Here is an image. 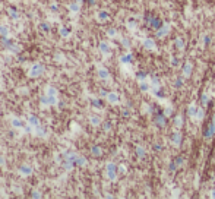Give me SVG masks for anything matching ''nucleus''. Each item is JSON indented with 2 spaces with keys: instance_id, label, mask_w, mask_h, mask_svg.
<instances>
[{
  "instance_id": "nucleus-31",
  "label": "nucleus",
  "mask_w": 215,
  "mask_h": 199,
  "mask_svg": "<svg viewBox=\"0 0 215 199\" xmlns=\"http://www.w3.org/2000/svg\"><path fill=\"white\" fill-rule=\"evenodd\" d=\"M31 196H32V198H41V193H38V190H32Z\"/></svg>"
},
{
  "instance_id": "nucleus-1",
  "label": "nucleus",
  "mask_w": 215,
  "mask_h": 199,
  "mask_svg": "<svg viewBox=\"0 0 215 199\" xmlns=\"http://www.w3.org/2000/svg\"><path fill=\"white\" fill-rule=\"evenodd\" d=\"M44 72H45V66H44L41 62H38V63H34V65L29 68L28 76H29V78H40V76L44 75Z\"/></svg>"
},
{
  "instance_id": "nucleus-4",
  "label": "nucleus",
  "mask_w": 215,
  "mask_h": 199,
  "mask_svg": "<svg viewBox=\"0 0 215 199\" xmlns=\"http://www.w3.org/2000/svg\"><path fill=\"white\" fill-rule=\"evenodd\" d=\"M105 171H107V177H108L110 180H116V176H117V165H116L114 162H107Z\"/></svg>"
},
{
  "instance_id": "nucleus-24",
  "label": "nucleus",
  "mask_w": 215,
  "mask_h": 199,
  "mask_svg": "<svg viewBox=\"0 0 215 199\" xmlns=\"http://www.w3.org/2000/svg\"><path fill=\"white\" fill-rule=\"evenodd\" d=\"M180 141H181L180 135H178V133H174V135H173V142H174L176 145H180Z\"/></svg>"
},
{
  "instance_id": "nucleus-12",
  "label": "nucleus",
  "mask_w": 215,
  "mask_h": 199,
  "mask_svg": "<svg viewBox=\"0 0 215 199\" xmlns=\"http://www.w3.org/2000/svg\"><path fill=\"white\" fill-rule=\"evenodd\" d=\"M70 34H72L70 28H67V27H60V28H59V35H60L62 38H67Z\"/></svg>"
},
{
  "instance_id": "nucleus-8",
  "label": "nucleus",
  "mask_w": 215,
  "mask_h": 199,
  "mask_svg": "<svg viewBox=\"0 0 215 199\" xmlns=\"http://www.w3.org/2000/svg\"><path fill=\"white\" fill-rule=\"evenodd\" d=\"M7 13H9L10 19H13V21H18V19H19V12H18V9H16L15 6H10V7L7 9Z\"/></svg>"
},
{
  "instance_id": "nucleus-21",
  "label": "nucleus",
  "mask_w": 215,
  "mask_h": 199,
  "mask_svg": "<svg viewBox=\"0 0 215 199\" xmlns=\"http://www.w3.org/2000/svg\"><path fill=\"white\" fill-rule=\"evenodd\" d=\"M89 121H91L92 126H98V124H101V119H100L98 116H89Z\"/></svg>"
},
{
  "instance_id": "nucleus-20",
  "label": "nucleus",
  "mask_w": 215,
  "mask_h": 199,
  "mask_svg": "<svg viewBox=\"0 0 215 199\" xmlns=\"http://www.w3.org/2000/svg\"><path fill=\"white\" fill-rule=\"evenodd\" d=\"M38 28H40V31L44 32V34L50 32V24H48V22H41V24L38 25Z\"/></svg>"
},
{
  "instance_id": "nucleus-41",
  "label": "nucleus",
  "mask_w": 215,
  "mask_h": 199,
  "mask_svg": "<svg viewBox=\"0 0 215 199\" xmlns=\"http://www.w3.org/2000/svg\"><path fill=\"white\" fill-rule=\"evenodd\" d=\"M72 1H78V3H82V0H72Z\"/></svg>"
},
{
  "instance_id": "nucleus-2",
  "label": "nucleus",
  "mask_w": 215,
  "mask_h": 199,
  "mask_svg": "<svg viewBox=\"0 0 215 199\" xmlns=\"http://www.w3.org/2000/svg\"><path fill=\"white\" fill-rule=\"evenodd\" d=\"M1 45L12 53H21V45L16 44L13 40H10L9 37H1Z\"/></svg>"
},
{
  "instance_id": "nucleus-27",
  "label": "nucleus",
  "mask_w": 215,
  "mask_h": 199,
  "mask_svg": "<svg viewBox=\"0 0 215 199\" xmlns=\"http://www.w3.org/2000/svg\"><path fill=\"white\" fill-rule=\"evenodd\" d=\"M107 34H108V37H116V34H117V31H116L114 28H110V29L107 31Z\"/></svg>"
},
{
  "instance_id": "nucleus-10",
  "label": "nucleus",
  "mask_w": 215,
  "mask_h": 199,
  "mask_svg": "<svg viewBox=\"0 0 215 199\" xmlns=\"http://www.w3.org/2000/svg\"><path fill=\"white\" fill-rule=\"evenodd\" d=\"M34 132H35V135H37L38 138H45V136H47V129L43 127L41 124H38V126L34 129Z\"/></svg>"
},
{
  "instance_id": "nucleus-35",
  "label": "nucleus",
  "mask_w": 215,
  "mask_h": 199,
  "mask_svg": "<svg viewBox=\"0 0 215 199\" xmlns=\"http://www.w3.org/2000/svg\"><path fill=\"white\" fill-rule=\"evenodd\" d=\"M176 126H181V117H176Z\"/></svg>"
},
{
  "instance_id": "nucleus-22",
  "label": "nucleus",
  "mask_w": 215,
  "mask_h": 199,
  "mask_svg": "<svg viewBox=\"0 0 215 199\" xmlns=\"http://www.w3.org/2000/svg\"><path fill=\"white\" fill-rule=\"evenodd\" d=\"M91 104H92L94 107H97V108H101V107H102V103H101V100H98V98H91Z\"/></svg>"
},
{
  "instance_id": "nucleus-6",
  "label": "nucleus",
  "mask_w": 215,
  "mask_h": 199,
  "mask_svg": "<svg viewBox=\"0 0 215 199\" xmlns=\"http://www.w3.org/2000/svg\"><path fill=\"white\" fill-rule=\"evenodd\" d=\"M10 124H12V127L13 129H24L25 127V121L22 119H18V117H13V119L10 120Z\"/></svg>"
},
{
  "instance_id": "nucleus-13",
  "label": "nucleus",
  "mask_w": 215,
  "mask_h": 199,
  "mask_svg": "<svg viewBox=\"0 0 215 199\" xmlns=\"http://www.w3.org/2000/svg\"><path fill=\"white\" fill-rule=\"evenodd\" d=\"M67 9H69V12H72V13H78V12L81 10V3H78V1H72V3L67 6Z\"/></svg>"
},
{
  "instance_id": "nucleus-40",
  "label": "nucleus",
  "mask_w": 215,
  "mask_h": 199,
  "mask_svg": "<svg viewBox=\"0 0 215 199\" xmlns=\"http://www.w3.org/2000/svg\"><path fill=\"white\" fill-rule=\"evenodd\" d=\"M123 45H125V47H129V41L123 40Z\"/></svg>"
},
{
  "instance_id": "nucleus-16",
  "label": "nucleus",
  "mask_w": 215,
  "mask_h": 199,
  "mask_svg": "<svg viewBox=\"0 0 215 199\" xmlns=\"http://www.w3.org/2000/svg\"><path fill=\"white\" fill-rule=\"evenodd\" d=\"M100 50H101L102 54H110V45L105 41H101L100 42Z\"/></svg>"
},
{
  "instance_id": "nucleus-33",
  "label": "nucleus",
  "mask_w": 215,
  "mask_h": 199,
  "mask_svg": "<svg viewBox=\"0 0 215 199\" xmlns=\"http://www.w3.org/2000/svg\"><path fill=\"white\" fill-rule=\"evenodd\" d=\"M195 113H196L195 107H189V116H195Z\"/></svg>"
},
{
  "instance_id": "nucleus-25",
  "label": "nucleus",
  "mask_w": 215,
  "mask_h": 199,
  "mask_svg": "<svg viewBox=\"0 0 215 199\" xmlns=\"http://www.w3.org/2000/svg\"><path fill=\"white\" fill-rule=\"evenodd\" d=\"M190 70H192L190 63H186V66H184V76H189L190 75Z\"/></svg>"
},
{
  "instance_id": "nucleus-28",
  "label": "nucleus",
  "mask_w": 215,
  "mask_h": 199,
  "mask_svg": "<svg viewBox=\"0 0 215 199\" xmlns=\"http://www.w3.org/2000/svg\"><path fill=\"white\" fill-rule=\"evenodd\" d=\"M176 44H177V47H178V48H183V47H184V42H183V40H181V38H177Z\"/></svg>"
},
{
  "instance_id": "nucleus-9",
  "label": "nucleus",
  "mask_w": 215,
  "mask_h": 199,
  "mask_svg": "<svg viewBox=\"0 0 215 199\" xmlns=\"http://www.w3.org/2000/svg\"><path fill=\"white\" fill-rule=\"evenodd\" d=\"M105 98H107V101H108L110 104H117V103L120 101V98H119V95H117L116 92H108Z\"/></svg>"
},
{
  "instance_id": "nucleus-17",
  "label": "nucleus",
  "mask_w": 215,
  "mask_h": 199,
  "mask_svg": "<svg viewBox=\"0 0 215 199\" xmlns=\"http://www.w3.org/2000/svg\"><path fill=\"white\" fill-rule=\"evenodd\" d=\"M9 34H10L9 27L4 24H0V37H9Z\"/></svg>"
},
{
  "instance_id": "nucleus-7",
  "label": "nucleus",
  "mask_w": 215,
  "mask_h": 199,
  "mask_svg": "<svg viewBox=\"0 0 215 199\" xmlns=\"http://www.w3.org/2000/svg\"><path fill=\"white\" fill-rule=\"evenodd\" d=\"M27 123L31 124V126H34V127H37V126L40 124V119H38V116H35V114H29V116L27 117Z\"/></svg>"
},
{
  "instance_id": "nucleus-14",
  "label": "nucleus",
  "mask_w": 215,
  "mask_h": 199,
  "mask_svg": "<svg viewBox=\"0 0 215 199\" xmlns=\"http://www.w3.org/2000/svg\"><path fill=\"white\" fill-rule=\"evenodd\" d=\"M40 106L44 107V108H47V107H50V106H51V103H50V100H48L47 94H44V95L40 97Z\"/></svg>"
},
{
  "instance_id": "nucleus-34",
  "label": "nucleus",
  "mask_w": 215,
  "mask_h": 199,
  "mask_svg": "<svg viewBox=\"0 0 215 199\" xmlns=\"http://www.w3.org/2000/svg\"><path fill=\"white\" fill-rule=\"evenodd\" d=\"M110 127H111V123H110V121H105V123H104V130H108Z\"/></svg>"
},
{
  "instance_id": "nucleus-5",
  "label": "nucleus",
  "mask_w": 215,
  "mask_h": 199,
  "mask_svg": "<svg viewBox=\"0 0 215 199\" xmlns=\"http://www.w3.org/2000/svg\"><path fill=\"white\" fill-rule=\"evenodd\" d=\"M18 171H19L21 176H31V174L34 173V168H32L31 165H28V164H22V165L18 168Z\"/></svg>"
},
{
  "instance_id": "nucleus-18",
  "label": "nucleus",
  "mask_w": 215,
  "mask_h": 199,
  "mask_svg": "<svg viewBox=\"0 0 215 199\" xmlns=\"http://www.w3.org/2000/svg\"><path fill=\"white\" fill-rule=\"evenodd\" d=\"M91 154H92L94 157H101V154H102V149H101L98 145H94V147L91 148Z\"/></svg>"
},
{
  "instance_id": "nucleus-39",
  "label": "nucleus",
  "mask_w": 215,
  "mask_h": 199,
  "mask_svg": "<svg viewBox=\"0 0 215 199\" xmlns=\"http://www.w3.org/2000/svg\"><path fill=\"white\" fill-rule=\"evenodd\" d=\"M202 101H204V104H206V101H208V98H206V95H204V97H202Z\"/></svg>"
},
{
  "instance_id": "nucleus-36",
  "label": "nucleus",
  "mask_w": 215,
  "mask_h": 199,
  "mask_svg": "<svg viewBox=\"0 0 215 199\" xmlns=\"http://www.w3.org/2000/svg\"><path fill=\"white\" fill-rule=\"evenodd\" d=\"M140 89L142 91H148V85L146 83H140Z\"/></svg>"
},
{
  "instance_id": "nucleus-32",
  "label": "nucleus",
  "mask_w": 215,
  "mask_h": 199,
  "mask_svg": "<svg viewBox=\"0 0 215 199\" xmlns=\"http://www.w3.org/2000/svg\"><path fill=\"white\" fill-rule=\"evenodd\" d=\"M130 59H132V54H128V56H123V57H122V62H125V63H126V62H129Z\"/></svg>"
},
{
  "instance_id": "nucleus-15",
  "label": "nucleus",
  "mask_w": 215,
  "mask_h": 199,
  "mask_svg": "<svg viewBox=\"0 0 215 199\" xmlns=\"http://www.w3.org/2000/svg\"><path fill=\"white\" fill-rule=\"evenodd\" d=\"M98 76H100L101 79L105 80V79L110 78V73H108V70H107L105 68H100V69H98Z\"/></svg>"
},
{
  "instance_id": "nucleus-19",
  "label": "nucleus",
  "mask_w": 215,
  "mask_h": 199,
  "mask_svg": "<svg viewBox=\"0 0 215 199\" xmlns=\"http://www.w3.org/2000/svg\"><path fill=\"white\" fill-rule=\"evenodd\" d=\"M86 165V158L82 155H76V167H85Z\"/></svg>"
},
{
  "instance_id": "nucleus-29",
  "label": "nucleus",
  "mask_w": 215,
  "mask_h": 199,
  "mask_svg": "<svg viewBox=\"0 0 215 199\" xmlns=\"http://www.w3.org/2000/svg\"><path fill=\"white\" fill-rule=\"evenodd\" d=\"M136 152H138V157H143V155H145V151H143V149H142L140 147H138Z\"/></svg>"
},
{
  "instance_id": "nucleus-37",
  "label": "nucleus",
  "mask_w": 215,
  "mask_h": 199,
  "mask_svg": "<svg viewBox=\"0 0 215 199\" xmlns=\"http://www.w3.org/2000/svg\"><path fill=\"white\" fill-rule=\"evenodd\" d=\"M0 165H4V158L0 155Z\"/></svg>"
},
{
  "instance_id": "nucleus-23",
  "label": "nucleus",
  "mask_w": 215,
  "mask_h": 199,
  "mask_svg": "<svg viewBox=\"0 0 215 199\" xmlns=\"http://www.w3.org/2000/svg\"><path fill=\"white\" fill-rule=\"evenodd\" d=\"M143 47H146V48H152V50H154V48H155V44H154L152 41H151L149 38H148V40H146L145 42H143Z\"/></svg>"
},
{
  "instance_id": "nucleus-30",
  "label": "nucleus",
  "mask_w": 215,
  "mask_h": 199,
  "mask_svg": "<svg viewBox=\"0 0 215 199\" xmlns=\"http://www.w3.org/2000/svg\"><path fill=\"white\" fill-rule=\"evenodd\" d=\"M157 124H158V126H164V119H163L161 116L157 117Z\"/></svg>"
},
{
  "instance_id": "nucleus-38",
  "label": "nucleus",
  "mask_w": 215,
  "mask_h": 199,
  "mask_svg": "<svg viewBox=\"0 0 215 199\" xmlns=\"http://www.w3.org/2000/svg\"><path fill=\"white\" fill-rule=\"evenodd\" d=\"M138 78H140V79L143 78V79H145V73H138Z\"/></svg>"
},
{
  "instance_id": "nucleus-11",
  "label": "nucleus",
  "mask_w": 215,
  "mask_h": 199,
  "mask_svg": "<svg viewBox=\"0 0 215 199\" xmlns=\"http://www.w3.org/2000/svg\"><path fill=\"white\" fill-rule=\"evenodd\" d=\"M108 18H110V13H108L107 10H100V12L97 13V19H98L100 22H105Z\"/></svg>"
},
{
  "instance_id": "nucleus-26",
  "label": "nucleus",
  "mask_w": 215,
  "mask_h": 199,
  "mask_svg": "<svg viewBox=\"0 0 215 199\" xmlns=\"http://www.w3.org/2000/svg\"><path fill=\"white\" fill-rule=\"evenodd\" d=\"M50 10L51 12H59V4L57 3H51L50 4Z\"/></svg>"
},
{
  "instance_id": "nucleus-3",
  "label": "nucleus",
  "mask_w": 215,
  "mask_h": 199,
  "mask_svg": "<svg viewBox=\"0 0 215 199\" xmlns=\"http://www.w3.org/2000/svg\"><path fill=\"white\" fill-rule=\"evenodd\" d=\"M45 94H47V97H48V100H50V103H51V106H56L57 104V89H56V86H53V85H48L47 86V89H45Z\"/></svg>"
}]
</instances>
